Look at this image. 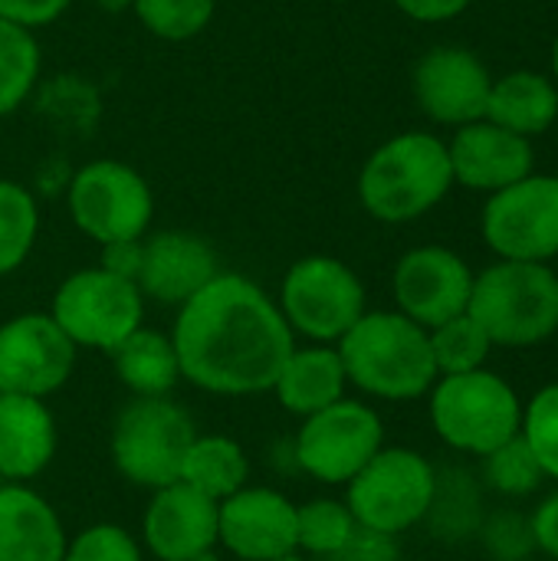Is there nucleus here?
I'll use <instances>...</instances> for the list:
<instances>
[{
  "mask_svg": "<svg viewBox=\"0 0 558 561\" xmlns=\"http://www.w3.org/2000/svg\"><path fill=\"white\" fill-rule=\"evenodd\" d=\"M431 339V355L437 365V375H464V371H477L487 368L493 342L490 335L480 329V322L470 312H460L434 329H428Z\"/></svg>",
  "mask_w": 558,
  "mask_h": 561,
  "instance_id": "nucleus-31",
  "label": "nucleus"
},
{
  "mask_svg": "<svg viewBox=\"0 0 558 561\" xmlns=\"http://www.w3.org/2000/svg\"><path fill=\"white\" fill-rule=\"evenodd\" d=\"M520 437L539 460L549 483H558V381L543 385L529 401H523Z\"/></svg>",
  "mask_w": 558,
  "mask_h": 561,
  "instance_id": "nucleus-33",
  "label": "nucleus"
},
{
  "mask_svg": "<svg viewBox=\"0 0 558 561\" xmlns=\"http://www.w3.org/2000/svg\"><path fill=\"white\" fill-rule=\"evenodd\" d=\"M49 316L76 348L109 355L145 325V296L132 279L115 276L105 266H89L56 286Z\"/></svg>",
  "mask_w": 558,
  "mask_h": 561,
  "instance_id": "nucleus-9",
  "label": "nucleus"
},
{
  "mask_svg": "<svg viewBox=\"0 0 558 561\" xmlns=\"http://www.w3.org/2000/svg\"><path fill=\"white\" fill-rule=\"evenodd\" d=\"M72 0H0V20L16 23L23 30H39L56 23Z\"/></svg>",
  "mask_w": 558,
  "mask_h": 561,
  "instance_id": "nucleus-36",
  "label": "nucleus"
},
{
  "mask_svg": "<svg viewBox=\"0 0 558 561\" xmlns=\"http://www.w3.org/2000/svg\"><path fill=\"white\" fill-rule=\"evenodd\" d=\"M428 417L447 450L480 460L520 434L523 398L490 368L437 375L428 391Z\"/></svg>",
  "mask_w": 558,
  "mask_h": 561,
  "instance_id": "nucleus-5",
  "label": "nucleus"
},
{
  "mask_svg": "<svg viewBox=\"0 0 558 561\" xmlns=\"http://www.w3.org/2000/svg\"><path fill=\"white\" fill-rule=\"evenodd\" d=\"M553 79H556V85H558V36H556V46H553Z\"/></svg>",
  "mask_w": 558,
  "mask_h": 561,
  "instance_id": "nucleus-43",
  "label": "nucleus"
},
{
  "mask_svg": "<svg viewBox=\"0 0 558 561\" xmlns=\"http://www.w3.org/2000/svg\"><path fill=\"white\" fill-rule=\"evenodd\" d=\"M118 381L132 398H168L181 381V362L171 335L158 329H135L109 352Z\"/></svg>",
  "mask_w": 558,
  "mask_h": 561,
  "instance_id": "nucleus-24",
  "label": "nucleus"
},
{
  "mask_svg": "<svg viewBox=\"0 0 558 561\" xmlns=\"http://www.w3.org/2000/svg\"><path fill=\"white\" fill-rule=\"evenodd\" d=\"M66 526L30 483H0V561H62Z\"/></svg>",
  "mask_w": 558,
  "mask_h": 561,
  "instance_id": "nucleus-21",
  "label": "nucleus"
},
{
  "mask_svg": "<svg viewBox=\"0 0 558 561\" xmlns=\"http://www.w3.org/2000/svg\"><path fill=\"white\" fill-rule=\"evenodd\" d=\"M335 348L349 385L375 401L408 404L428 398L437 381L428 329L398 309H368Z\"/></svg>",
  "mask_w": 558,
  "mask_h": 561,
  "instance_id": "nucleus-2",
  "label": "nucleus"
},
{
  "mask_svg": "<svg viewBox=\"0 0 558 561\" xmlns=\"http://www.w3.org/2000/svg\"><path fill=\"white\" fill-rule=\"evenodd\" d=\"M59 427L43 398L0 391V483H30L53 460Z\"/></svg>",
  "mask_w": 558,
  "mask_h": 561,
  "instance_id": "nucleus-20",
  "label": "nucleus"
},
{
  "mask_svg": "<svg viewBox=\"0 0 558 561\" xmlns=\"http://www.w3.org/2000/svg\"><path fill=\"white\" fill-rule=\"evenodd\" d=\"M276 306L293 335L335 345L368 312V293L345 260L312 253L286 270Z\"/></svg>",
  "mask_w": 558,
  "mask_h": 561,
  "instance_id": "nucleus-8",
  "label": "nucleus"
},
{
  "mask_svg": "<svg viewBox=\"0 0 558 561\" xmlns=\"http://www.w3.org/2000/svg\"><path fill=\"white\" fill-rule=\"evenodd\" d=\"M197 427L191 414L168 398H132L112 421L109 454L115 470L141 490H161L181 480L184 454Z\"/></svg>",
  "mask_w": 558,
  "mask_h": 561,
  "instance_id": "nucleus-7",
  "label": "nucleus"
},
{
  "mask_svg": "<svg viewBox=\"0 0 558 561\" xmlns=\"http://www.w3.org/2000/svg\"><path fill=\"white\" fill-rule=\"evenodd\" d=\"M411 85L431 122L460 128L487 115L493 76L477 53L464 46H434L418 59Z\"/></svg>",
  "mask_w": 558,
  "mask_h": 561,
  "instance_id": "nucleus-16",
  "label": "nucleus"
},
{
  "mask_svg": "<svg viewBox=\"0 0 558 561\" xmlns=\"http://www.w3.org/2000/svg\"><path fill=\"white\" fill-rule=\"evenodd\" d=\"M529 529H533L536 552L549 561H558V486L536 500V506L529 510Z\"/></svg>",
  "mask_w": 558,
  "mask_h": 561,
  "instance_id": "nucleus-37",
  "label": "nucleus"
},
{
  "mask_svg": "<svg viewBox=\"0 0 558 561\" xmlns=\"http://www.w3.org/2000/svg\"><path fill=\"white\" fill-rule=\"evenodd\" d=\"M329 561H401V546L391 536L358 529L342 552H335Z\"/></svg>",
  "mask_w": 558,
  "mask_h": 561,
  "instance_id": "nucleus-38",
  "label": "nucleus"
},
{
  "mask_svg": "<svg viewBox=\"0 0 558 561\" xmlns=\"http://www.w3.org/2000/svg\"><path fill=\"white\" fill-rule=\"evenodd\" d=\"M138 23L168 43L194 39L217 13V0H128Z\"/></svg>",
  "mask_w": 558,
  "mask_h": 561,
  "instance_id": "nucleus-32",
  "label": "nucleus"
},
{
  "mask_svg": "<svg viewBox=\"0 0 558 561\" xmlns=\"http://www.w3.org/2000/svg\"><path fill=\"white\" fill-rule=\"evenodd\" d=\"M247 480H250V457L234 437L194 434L181 463V483L220 503L240 486H247Z\"/></svg>",
  "mask_w": 558,
  "mask_h": 561,
  "instance_id": "nucleus-25",
  "label": "nucleus"
},
{
  "mask_svg": "<svg viewBox=\"0 0 558 561\" xmlns=\"http://www.w3.org/2000/svg\"><path fill=\"white\" fill-rule=\"evenodd\" d=\"M385 447L382 414L358 398H342L303 417L293 437V463L316 483L345 486Z\"/></svg>",
  "mask_w": 558,
  "mask_h": 561,
  "instance_id": "nucleus-11",
  "label": "nucleus"
},
{
  "mask_svg": "<svg viewBox=\"0 0 558 561\" xmlns=\"http://www.w3.org/2000/svg\"><path fill=\"white\" fill-rule=\"evenodd\" d=\"M483 118L523 138L546 135L558 118L556 79L536 69H516L493 79Z\"/></svg>",
  "mask_w": 558,
  "mask_h": 561,
  "instance_id": "nucleus-23",
  "label": "nucleus"
},
{
  "mask_svg": "<svg viewBox=\"0 0 558 561\" xmlns=\"http://www.w3.org/2000/svg\"><path fill=\"white\" fill-rule=\"evenodd\" d=\"M474 0H395V7L418 23H444L460 16Z\"/></svg>",
  "mask_w": 558,
  "mask_h": 561,
  "instance_id": "nucleus-39",
  "label": "nucleus"
},
{
  "mask_svg": "<svg viewBox=\"0 0 558 561\" xmlns=\"http://www.w3.org/2000/svg\"><path fill=\"white\" fill-rule=\"evenodd\" d=\"M480 230L500 260L549 263L558 256V178L526 174L490 194Z\"/></svg>",
  "mask_w": 558,
  "mask_h": 561,
  "instance_id": "nucleus-12",
  "label": "nucleus"
},
{
  "mask_svg": "<svg viewBox=\"0 0 558 561\" xmlns=\"http://www.w3.org/2000/svg\"><path fill=\"white\" fill-rule=\"evenodd\" d=\"M191 561H220V556H217V549H210V552H201L197 559Z\"/></svg>",
  "mask_w": 558,
  "mask_h": 561,
  "instance_id": "nucleus-42",
  "label": "nucleus"
},
{
  "mask_svg": "<svg viewBox=\"0 0 558 561\" xmlns=\"http://www.w3.org/2000/svg\"><path fill=\"white\" fill-rule=\"evenodd\" d=\"M454 184L467 191L497 194L526 174H533V145L523 135H513L490 118L467 122L447 141Z\"/></svg>",
  "mask_w": 558,
  "mask_h": 561,
  "instance_id": "nucleus-18",
  "label": "nucleus"
},
{
  "mask_svg": "<svg viewBox=\"0 0 558 561\" xmlns=\"http://www.w3.org/2000/svg\"><path fill=\"white\" fill-rule=\"evenodd\" d=\"M217 549L237 561H273L296 549V503L276 486H240L217 503Z\"/></svg>",
  "mask_w": 558,
  "mask_h": 561,
  "instance_id": "nucleus-15",
  "label": "nucleus"
},
{
  "mask_svg": "<svg viewBox=\"0 0 558 561\" xmlns=\"http://www.w3.org/2000/svg\"><path fill=\"white\" fill-rule=\"evenodd\" d=\"M480 483L487 493H497L500 500L520 503L529 496H539L549 483L539 460L526 447V440L516 434L513 440L500 444L487 457H480Z\"/></svg>",
  "mask_w": 558,
  "mask_h": 561,
  "instance_id": "nucleus-27",
  "label": "nucleus"
},
{
  "mask_svg": "<svg viewBox=\"0 0 558 561\" xmlns=\"http://www.w3.org/2000/svg\"><path fill=\"white\" fill-rule=\"evenodd\" d=\"M273 561H316V559H309V556H303V552H289V556H283V559H273Z\"/></svg>",
  "mask_w": 558,
  "mask_h": 561,
  "instance_id": "nucleus-41",
  "label": "nucleus"
},
{
  "mask_svg": "<svg viewBox=\"0 0 558 561\" xmlns=\"http://www.w3.org/2000/svg\"><path fill=\"white\" fill-rule=\"evenodd\" d=\"M454 187L447 141L431 131H401L378 145L358 171V201L382 224H411L431 214Z\"/></svg>",
  "mask_w": 558,
  "mask_h": 561,
  "instance_id": "nucleus-3",
  "label": "nucleus"
},
{
  "mask_svg": "<svg viewBox=\"0 0 558 561\" xmlns=\"http://www.w3.org/2000/svg\"><path fill=\"white\" fill-rule=\"evenodd\" d=\"M76 352L49 312H20L0 322V391L46 401L69 381Z\"/></svg>",
  "mask_w": 558,
  "mask_h": 561,
  "instance_id": "nucleus-13",
  "label": "nucleus"
},
{
  "mask_svg": "<svg viewBox=\"0 0 558 561\" xmlns=\"http://www.w3.org/2000/svg\"><path fill=\"white\" fill-rule=\"evenodd\" d=\"M62 561H145V552L128 529L115 523H95L69 536Z\"/></svg>",
  "mask_w": 558,
  "mask_h": 561,
  "instance_id": "nucleus-35",
  "label": "nucleus"
},
{
  "mask_svg": "<svg viewBox=\"0 0 558 561\" xmlns=\"http://www.w3.org/2000/svg\"><path fill=\"white\" fill-rule=\"evenodd\" d=\"M171 342L181 381L217 398L266 394L296 345L276 299L240 273H217L178 306Z\"/></svg>",
  "mask_w": 558,
  "mask_h": 561,
  "instance_id": "nucleus-1",
  "label": "nucleus"
},
{
  "mask_svg": "<svg viewBox=\"0 0 558 561\" xmlns=\"http://www.w3.org/2000/svg\"><path fill=\"white\" fill-rule=\"evenodd\" d=\"M138 263H141V240H118V243L102 247V263L99 266H105L115 276H125V279L135 283Z\"/></svg>",
  "mask_w": 558,
  "mask_h": 561,
  "instance_id": "nucleus-40",
  "label": "nucleus"
},
{
  "mask_svg": "<svg viewBox=\"0 0 558 561\" xmlns=\"http://www.w3.org/2000/svg\"><path fill=\"white\" fill-rule=\"evenodd\" d=\"M141 542L158 561H191L217 549V503L181 480L151 490Z\"/></svg>",
  "mask_w": 558,
  "mask_h": 561,
  "instance_id": "nucleus-17",
  "label": "nucleus"
},
{
  "mask_svg": "<svg viewBox=\"0 0 558 561\" xmlns=\"http://www.w3.org/2000/svg\"><path fill=\"white\" fill-rule=\"evenodd\" d=\"M467 312L493 348H536L558 332V273L549 263L497 260L474 273Z\"/></svg>",
  "mask_w": 558,
  "mask_h": 561,
  "instance_id": "nucleus-4",
  "label": "nucleus"
},
{
  "mask_svg": "<svg viewBox=\"0 0 558 561\" xmlns=\"http://www.w3.org/2000/svg\"><path fill=\"white\" fill-rule=\"evenodd\" d=\"M39 43L33 30L0 20V118L16 112L39 79Z\"/></svg>",
  "mask_w": 558,
  "mask_h": 561,
  "instance_id": "nucleus-30",
  "label": "nucleus"
},
{
  "mask_svg": "<svg viewBox=\"0 0 558 561\" xmlns=\"http://www.w3.org/2000/svg\"><path fill=\"white\" fill-rule=\"evenodd\" d=\"M342 490L358 529L401 539L424 526L437 493V467L421 450L385 444Z\"/></svg>",
  "mask_w": 558,
  "mask_h": 561,
  "instance_id": "nucleus-6",
  "label": "nucleus"
},
{
  "mask_svg": "<svg viewBox=\"0 0 558 561\" xmlns=\"http://www.w3.org/2000/svg\"><path fill=\"white\" fill-rule=\"evenodd\" d=\"M474 270L447 247H414L395 263L391 296L395 309L411 322L434 329L467 312Z\"/></svg>",
  "mask_w": 558,
  "mask_h": 561,
  "instance_id": "nucleus-14",
  "label": "nucleus"
},
{
  "mask_svg": "<svg viewBox=\"0 0 558 561\" xmlns=\"http://www.w3.org/2000/svg\"><path fill=\"white\" fill-rule=\"evenodd\" d=\"M39 237V204L20 181L0 178V276L16 273Z\"/></svg>",
  "mask_w": 558,
  "mask_h": 561,
  "instance_id": "nucleus-28",
  "label": "nucleus"
},
{
  "mask_svg": "<svg viewBox=\"0 0 558 561\" xmlns=\"http://www.w3.org/2000/svg\"><path fill=\"white\" fill-rule=\"evenodd\" d=\"M115 3H128V0H115Z\"/></svg>",
  "mask_w": 558,
  "mask_h": 561,
  "instance_id": "nucleus-44",
  "label": "nucleus"
},
{
  "mask_svg": "<svg viewBox=\"0 0 558 561\" xmlns=\"http://www.w3.org/2000/svg\"><path fill=\"white\" fill-rule=\"evenodd\" d=\"M214 247L187 230H161L141 237V263L135 286L145 299L164 306H184L217 276Z\"/></svg>",
  "mask_w": 558,
  "mask_h": 561,
  "instance_id": "nucleus-19",
  "label": "nucleus"
},
{
  "mask_svg": "<svg viewBox=\"0 0 558 561\" xmlns=\"http://www.w3.org/2000/svg\"><path fill=\"white\" fill-rule=\"evenodd\" d=\"M477 539H480L483 552L493 561H526L536 556L529 513L513 510V506L487 510Z\"/></svg>",
  "mask_w": 558,
  "mask_h": 561,
  "instance_id": "nucleus-34",
  "label": "nucleus"
},
{
  "mask_svg": "<svg viewBox=\"0 0 558 561\" xmlns=\"http://www.w3.org/2000/svg\"><path fill=\"white\" fill-rule=\"evenodd\" d=\"M358 533V523L345 500L319 496L296 506V549L316 561H329L349 546Z\"/></svg>",
  "mask_w": 558,
  "mask_h": 561,
  "instance_id": "nucleus-29",
  "label": "nucleus"
},
{
  "mask_svg": "<svg viewBox=\"0 0 558 561\" xmlns=\"http://www.w3.org/2000/svg\"><path fill=\"white\" fill-rule=\"evenodd\" d=\"M69 217L99 247L118 240H141L155 217V194L148 181L125 161L95 158L86 161L66 194Z\"/></svg>",
  "mask_w": 558,
  "mask_h": 561,
  "instance_id": "nucleus-10",
  "label": "nucleus"
},
{
  "mask_svg": "<svg viewBox=\"0 0 558 561\" xmlns=\"http://www.w3.org/2000/svg\"><path fill=\"white\" fill-rule=\"evenodd\" d=\"M483 483L477 473L467 470H437V493L424 526L434 529L444 542H467L477 539L480 523L487 516L483 506Z\"/></svg>",
  "mask_w": 558,
  "mask_h": 561,
  "instance_id": "nucleus-26",
  "label": "nucleus"
},
{
  "mask_svg": "<svg viewBox=\"0 0 558 561\" xmlns=\"http://www.w3.org/2000/svg\"><path fill=\"white\" fill-rule=\"evenodd\" d=\"M270 391L280 401V408L299 421L342 401L349 391V378H345L339 348L319 345V342L293 345Z\"/></svg>",
  "mask_w": 558,
  "mask_h": 561,
  "instance_id": "nucleus-22",
  "label": "nucleus"
}]
</instances>
